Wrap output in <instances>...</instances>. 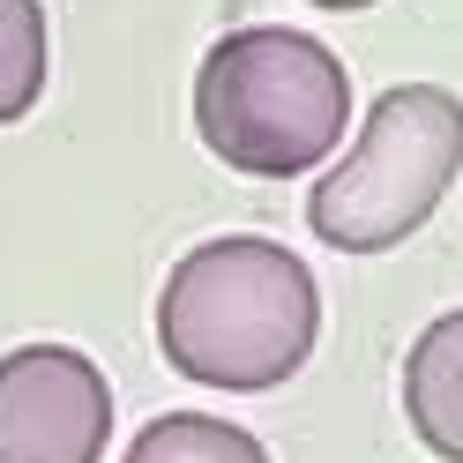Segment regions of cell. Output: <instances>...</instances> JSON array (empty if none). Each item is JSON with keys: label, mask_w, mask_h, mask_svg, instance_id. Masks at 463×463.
<instances>
[{"label": "cell", "mask_w": 463, "mask_h": 463, "mask_svg": "<svg viewBox=\"0 0 463 463\" xmlns=\"http://www.w3.org/2000/svg\"><path fill=\"white\" fill-rule=\"evenodd\" d=\"M463 172V105L441 82H396L373 98L359 142L307 202L314 240L336 254H389L441 210Z\"/></svg>", "instance_id": "3"}, {"label": "cell", "mask_w": 463, "mask_h": 463, "mask_svg": "<svg viewBox=\"0 0 463 463\" xmlns=\"http://www.w3.org/2000/svg\"><path fill=\"white\" fill-rule=\"evenodd\" d=\"M314 8H329V15H352V8H373V0H314Z\"/></svg>", "instance_id": "8"}, {"label": "cell", "mask_w": 463, "mask_h": 463, "mask_svg": "<svg viewBox=\"0 0 463 463\" xmlns=\"http://www.w3.org/2000/svg\"><path fill=\"white\" fill-rule=\"evenodd\" d=\"M322 336V292L292 247L262 232H224L187 247L157 292V352L194 389L262 396L307 366Z\"/></svg>", "instance_id": "1"}, {"label": "cell", "mask_w": 463, "mask_h": 463, "mask_svg": "<svg viewBox=\"0 0 463 463\" xmlns=\"http://www.w3.org/2000/svg\"><path fill=\"white\" fill-rule=\"evenodd\" d=\"M120 463H269V449L247 426H224L210 411H165L135 433Z\"/></svg>", "instance_id": "6"}, {"label": "cell", "mask_w": 463, "mask_h": 463, "mask_svg": "<svg viewBox=\"0 0 463 463\" xmlns=\"http://www.w3.org/2000/svg\"><path fill=\"white\" fill-rule=\"evenodd\" d=\"M112 389L75 344H15L0 359V463H98Z\"/></svg>", "instance_id": "4"}, {"label": "cell", "mask_w": 463, "mask_h": 463, "mask_svg": "<svg viewBox=\"0 0 463 463\" xmlns=\"http://www.w3.org/2000/svg\"><path fill=\"white\" fill-rule=\"evenodd\" d=\"M45 68H52L45 8L38 0H0V128L45 98Z\"/></svg>", "instance_id": "7"}, {"label": "cell", "mask_w": 463, "mask_h": 463, "mask_svg": "<svg viewBox=\"0 0 463 463\" xmlns=\"http://www.w3.org/2000/svg\"><path fill=\"white\" fill-rule=\"evenodd\" d=\"M352 120V75L344 61L284 23L224 31L194 68V128L210 157L247 180H292L314 172Z\"/></svg>", "instance_id": "2"}, {"label": "cell", "mask_w": 463, "mask_h": 463, "mask_svg": "<svg viewBox=\"0 0 463 463\" xmlns=\"http://www.w3.org/2000/svg\"><path fill=\"white\" fill-rule=\"evenodd\" d=\"M403 419L433 463H463V307L433 314L403 352Z\"/></svg>", "instance_id": "5"}]
</instances>
